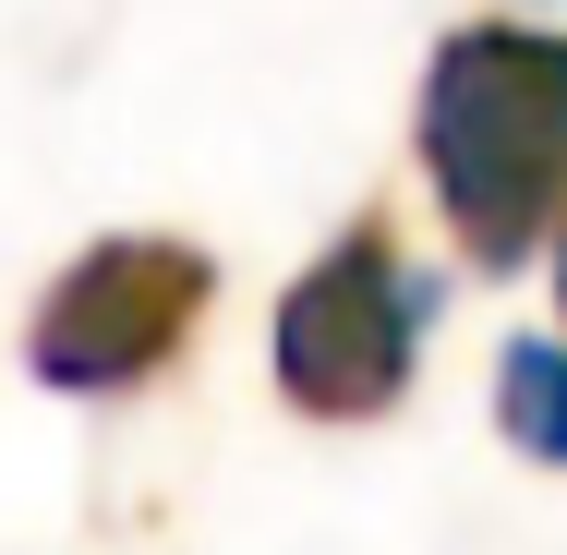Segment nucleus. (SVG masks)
Wrapping results in <instances>:
<instances>
[{
    "label": "nucleus",
    "instance_id": "nucleus-2",
    "mask_svg": "<svg viewBox=\"0 0 567 555\" xmlns=\"http://www.w3.org/2000/svg\"><path fill=\"white\" fill-rule=\"evenodd\" d=\"M423 315H435V290H411L386 218H350L278 290V327H266L278 399L302 423H374V411H399L411 399V362H423Z\"/></svg>",
    "mask_w": 567,
    "mask_h": 555
},
{
    "label": "nucleus",
    "instance_id": "nucleus-3",
    "mask_svg": "<svg viewBox=\"0 0 567 555\" xmlns=\"http://www.w3.org/2000/svg\"><path fill=\"white\" fill-rule=\"evenodd\" d=\"M206 290H218V266H206L194 241H169V229H110V241H85V254L37 290V315H24V374L61 387V399H121V387H145V374L182 362Z\"/></svg>",
    "mask_w": 567,
    "mask_h": 555
},
{
    "label": "nucleus",
    "instance_id": "nucleus-5",
    "mask_svg": "<svg viewBox=\"0 0 567 555\" xmlns=\"http://www.w3.org/2000/svg\"><path fill=\"white\" fill-rule=\"evenodd\" d=\"M556 302H567V218H556Z\"/></svg>",
    "mask_w": 567,
    "mask_h": 555
},
{
    "label": "nucleus",
    "instance_id": "nucleus-1",
    "mask_svg": "<svg viewBox=\"0 0 567 555\" xmlns=\"http://www.w3.org/2000/svg\"><path fill=\"white\" fill-rule=\"evenodd\" d=\"M423 169L471 266H519L567 218V37L458 24L423 73Z\"/></svg>",
    "mask_w": 567,
    "mask_h": 555
},
{
    "label": "nucleus",
    "instance_id": "nucleus-4",
    "mask_svg": "<svg viewBox=\"0 0 567 555\" xmlns=\"http://www.w3.org/2000/svg\"><path fill=\"white\" fill-rule=\"evenodd\" d=\"M495 423L519 459L567 471V338H507L495 350Z\"/></svg>",
    "mask_w": 567,
    "mask_h": 555
}]
</instances>
